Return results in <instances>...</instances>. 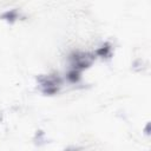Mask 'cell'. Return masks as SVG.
I'll list each match as a JSON object with an SVG mask.
<instances>
[{
  "instance_id": "obj_1",
  "label": "cell",
  "mask_w": 151,
  "mask_h": 151,
  "mask_svg": "<svg viewBox=\"0 0 151 151\" xmlns=\"http://www.w3.org/2000/svg\"><path fill=\"white\" fill-rule=\"evenodd\" d=\"M39 86L40 90L45 94H54L58 92L59 86H60V79L58 77H40L39 78Z\"/></svg>"
},
{
  "instance_id": "obj_2",
  "label": "cell",
  "mask_w": 151,
  "mask_h": 151,
  "mask_svg": "<svg viewBox=\"0 0 151 151\" xmlns=\"http://www.w3.org/2000/svg\"><path fill=\"white\" fill-rule=\"evenodd\" d=\"M93 55L88 53H74L71 55V61H72V68L83 71L87 68L92 61H93Z\"/></svg>"
},
{
  "instance_id": "obj_3",
  "label": "cell",
  "mask_w": 151,
  "mask_h": 151,
  "mask_svg": "<svg viewBox=\"0 0 151 151\" xmlns=\"http://www.w3.org/2000/svg\"><path fill=\"white\" fill-rule=\"evenodd\" d=\"M111 53H112V47H111V45L109 42L104 44L101 47H99L96 51V54L98 57H101V58H109L111 55Z\"/></svg>"
},
{
  "instance_id": "obj_4",
  "label": "cell",
  "mask_w": 151,
  "mask_h": 151,
  "mask_svg": "<svg viewBox=\"0 0 151 151\" xmlns=\"http://www.w3.org/2000/svg\"><path fill=\"white\" fill-rule=\"evenodd\" d=\"M18 17H19V14H18V12H17L15 9L7 11V12H5V13L1 15V18H2L4 20L8 21V22H14V21L18 19Z\"/></svg>"
},
{
  "instance_id": "obj_5",
  "label": "cell",
  "mask_w": 151,
  "mask_h": 151,
  "mask_svg": "<svg viewBox=\"0 0 151 151\" xmlns=\"http://www.w3.org/2000/svg\"><path fill=\"white\" fill-rule=\"evenodd\" d=\"M67 79H68L71 83H77V81L80 79V71L72 68V70L67 73Z\"/></svg>"
}]
</instances>
